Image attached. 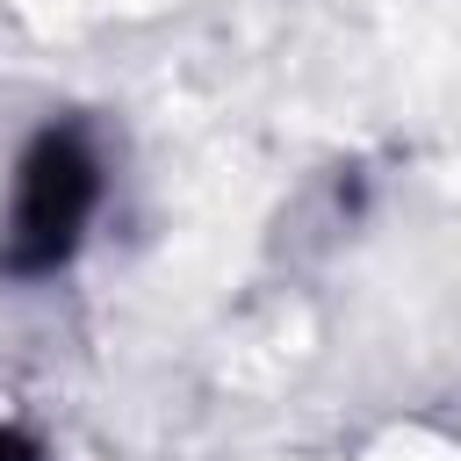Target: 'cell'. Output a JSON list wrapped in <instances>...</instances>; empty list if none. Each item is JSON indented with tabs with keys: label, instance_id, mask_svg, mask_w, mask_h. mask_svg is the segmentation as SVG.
<instances>
[{
	"label": "cell",
	"instance_id": "obj_1",
	"mask_svg": "<svg viewBox=\"0 0 461 461\" xmlns=\"http://www.w3.org/2000/svg\"><path fill=\"white\" fill-rule=\"evenodd\" d=\"M101 209V151L79 122H43L14 158V194L0 223V274L7 281H50L86 245V223Z\"/></svg>",
	"mask_w": 461,
	"mask_h": 461
},
{
	"label": "cell",
	"instance_id": "obj_2",
	"mask_svg": "<svg viewBox=\"0 0 461 461\" xmlns=\"http://www.w3.org/2000/svg\"><path fill=\"white\" fill-rule=\"evenodd\" d=\"M0 461H43V447H36L14 418H0Z\"/></svg>",
	"mask_w": 461,
	"mask_h": 461
}]
</instances>
